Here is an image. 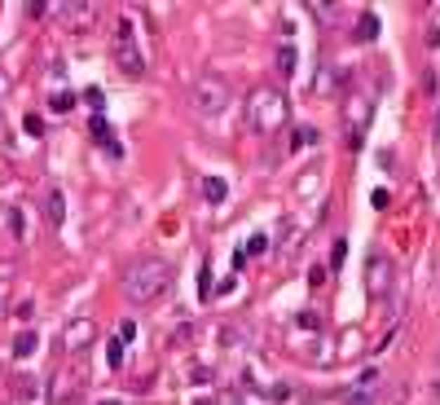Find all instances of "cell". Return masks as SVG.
I'll return each instance as SVG.
<instances>
[{
  "label": "cell",
  "instance_id": "1",
  "mask_svg": "<svg viewBox=\"0 0 440 405\" xmlns=\"http://www.w3.org/2000/svg\"><path fill=\"white\" fill-rule=\"evenodd\" d=\"M119 286H124V296L133 304H154V300H163L172 291V265L159 260V255H141V260H133L124 269Z\"/></svg>",
  "mask_w": 440,
  "mask_h": 405
},
{
  "label": "cell",
  "instance_id": "2",
  "mask_svg": "<svg viewBox=\"0 0 440 405\" xmlns=\"http://www.w3.org/2000/svg\"><path fill=\"white\" fill-rule=\"evenodd\" d=\"M286 119H291V102H286L282 88H273V84L251 88V97H247V124H251V133L273 137V133H282V128H286Z\"/></svg>",
  "mask_w": 440,
  "mask_h": 405
},
{
  "label": "cell",
  "instance_id": "3",
  "mask_svg": "<svg viewBox=\"0 0 440 405\" xmlns=\"http://www.w3.org/2000/svg\"><path fill=\"white\" fill-rule=\"evenodd\" d=\"M229 79H225L220 71H203V75H194L189 79V93H185V102L194 115H203V119H216L229 110Z\"/></svg>",
  "mask_w": 440,
  "mask_h": 405
},
{
  "label": "cell",
  "instance_id": "4",
  "mask_svg": "<svg viewBox=\"0 0 440 405\" xmlns=\"http://www.w3.org/2000/svg\"><path fill=\"white\" fill-rule=\"evenodd\" d=\"M110 58L128 79H141L145 75V53H141V40H137V27L133 18H119L115 22V36H110Z\"/></svg>",
  "mask_w": 440,
  "mask_h": 405
},
{
  "label": "cell",
  "instance_id": "5",
  "mask_svg": "<svg viewBox=\"0 0 440 405\" xmlns=\"http://www.w3.org/2000/svg\"><path fill=\"white\" fill-rule=\"evenodd\" d=\"M392 286H396V260L387 251H370V260H366V291H370V300H387V296H392Z\"/></svg>",
  "mask_w": 440,
  "mask_h": 405
},
{
  "label": "cell",
  "instance_id": "6",
  "mask_svg": "<svg viewBox=\"0 0 440 405\" xmlns=\"http://www.w3.org/2000/svg\"><path fill=\"white\" fill-rule=\"evenodd\" d=\"M97 339V326H93V317H75L67 331H62V348L67 352H84L88 344Z\"/></svg>",
  "mask_w": 440,
  "mask_h": 405
},
{
  "label": "cell",
  "instance_id": "7",
  "mask_svg": "<svg viewBox=\"0 0 440 405\" xmlns=\"http://www.w3.org/2000/svg\"><path fill=\"white\" fill-rule=\"evenodd\" d=\"M48 13H58V18H67L71 27H88L97 18L93 5H48Z\"/></svg>",
  "mask_w": 440,
  "mask_h": 405
},
{
  "label": "cell",
  "instance_id": "8",
  "mask_svg": "<svg viewBox=\"0 0 440 405\" xmlns=\"http://www.w3.org/2000/svg\"><path fill=\"white\" fill-rule=\"evenodd\" d=\"M18 401L22 405H48V387L40 379H18Z\"/></svg>",
  "mask_w": 440,
  "mask_h": 405
},
{
  "label": "cell",
  "instance_id": "9",
  "mask_svg": "<svg viewBox=\"0 0 440 405\" xmlns=\"http://www.w3.org/2000/svg\"><path fill=\"white\" fill-rule=\"evenodd\" d=\"M88 133H93V141L97 145H106L110 154H119V141H115V133H110V124L102 119V115H93V124H88Z\"/></svg>",
  "mask_w": 440,
  "mask_h": 405
},
{
  "label": "cell",
  "instance_id": "10",
  "mask_svg": "<svg viewBox=\"0 0 440 405\" xmlns=\"http://www.w3.org/2000/svg\"><path fill=\"white\" fill-rule=\"evenodd\" d=\"M44 216H48V225L67 220V199H62V190H48L44 194Z\"/></svg>",
  "mask_w": 440,
  "mask_h": 405
},
{
  "label": "cell",
  "instance_id": "11",
  "mask_svg": "<svg viewBox=\"0 0 440 405\" xmlns=\"http://www.w3.org/2000/svg\"><path fill=\"white\" fill-rule=\"evenodd\" d=\"M356 40H361V44H374V40H379V18H374L370 9L356 18Z\"/></svg>",
  "mask_w": 440,
  "mask_h": 405
},
{
  "label": "cell",
  "instance_id": "12",
  "mask_svg": "<svg viewBox=\"0 0 440 405\" xmlns=\"http://www.w3.org/2000/svg\"><path fill=\"white\" fill-rule=\"evenodd\" d=\"M225 194H229V185H225L220 176H203V199H207L211 207H220V203H225Z\"/></svg>",
  "mask_w": 440,
  "mask_h": 405
},
{
  "label": "cell",
  "instance_id": "13",
  "mask_svg": "<svg viewBox=\"0 0 440 405\" xmlns=\"http://www.w3.org/2000/svg\"><path fill=\"white\" fill-rule=\"evenodd\" d=\"M36 348H40L36 331H22L18 339H13V357H18V361H27V357H31V352H36Z\"/></svg>",
  "mask_w": 440,
  "mask_h": 405
},
{
  "label": "cell",
  "instance_id": "14",
  "mask_svg": "<svg viewBox=\"0 0 440 405\" xmlns=\"http://www.w3.org/2000/svg\"><path fill=\"white\" fill-rule=\"evenodd\" d=\"M295 62H300L295 58V44H278V71L282 75H295Z\"/></svg>",
  "mask_w": 440,
  "mask_h": 405
},
{
  "label": "cell",
  "instance_id": "15",
  "mask_svg": "<svg viewBox=\"0 0 440 405\" xmlns=\"http://www.w3.org/2000/svg\"><path fill=\"white\" fill-rule=\"evenodd\" d=\"M106 366H110V370L124 366V339H110V344H106Z\"/></svg>",
  "mask_w": 440,
  "mask_h": 405
},
{
  "label": "cell",
  "instance_id": "16",
  "mask_svg": "<svg viewBox=\"0 0 440 405\" xmlns=\"http://www.w3.org/2000/svg\"><path fill=\"white\" fill-rule=\"evenodd\" d=\"M265 251H269V238L265 234H251L247 247H242V255H265Z\"/></svg>",
  "mask_w": 440,
  "mask_h": 405
},
{
  "label": "cell",
  "instance_id": "17",
  "mask_svg": "<svg viewBox=\"0 0 440 405\" xmlns=\"http://www.w3.org/2000/svg\"><path fill=\"white\" fill-rule=\"evenodd\" d=\"M71 106H75V97H71V93H53V97H48V110H58V115H67Z\"/></svg>",
  "mask_w": 440,
  "mask_h": 405
},
{
  "label": "cell",
  "instance_id": "18",
  "mask_svg": "<svg viewBox=\"0 0 440 405\" xmlns=\"http://www.w3.org/2000/svg\"><path fill=\"white\" fill-rule=\"evenodd\" d=\"M374 387H379V370H366V375L352 383V392H374Z\"/></svg>",
  "mask_w": 440,
  "mask_h": 405
},
{
  "label": "cell",
  "instance_id": "19",
  "mask_svg": "<svg viewBox=\"0 0 440 405\" xmlns=\"http://www.w3.org/2000/svg\"><path fill=\"white\" fill-rule=\"evenodd\" d=\"M313 141H317L313 128H295V133H291V150H300V145H313Z\"/></svg>",
  "mask_w": 440,
  "mask_h": 405
},
{
  "label": "cell",
  "instance_id": "20",
  "mask_svg": "<svg viewBox=\"0 0 440 405\" xmlns=\"http://www.w3.org/2000/svg\"><path fill=\"white\" fill-rule=\"evenodd\" d=\"M203 405H247L238 392H220V397H211V401H203Z\"/></svg>",
  "mask_w": 440,
  "mask_h": 405
},
{
  "label": "cell",
  "instance_id": "21",
  "mask_svg": "<svg viewBox=\"0 0 440 405\" xmlns=\"http://www.w3.org/2000/svg\"><path fill=\"white\" fill-rule=\"evenodd\" d=\"M295 321H300V326H304V331H317V326H321V317H317L313 309H304V313H300Z\"/></svg>",
  "mask_w": 440,
  "mask_h": 405
},
{
  "label": "cell",
  "instance_id": "22",
  "mask_svg": "<svg viewBox=\"0 0 440 405\" xmlns=\"http://www.w3.org/2000/svg\"><path fill=\"white\" fill-rule=\"evenodd\" d=\"M22 128H27L31 137H40V133H44V119H40V115H27V119H22Z\"/></svg>",
  "mask_w": 440,
  "mask_h": 405
},
{
  "label": "cell",
  "instance_id": "23",
  "mask_svg": "<svg viewBox=\"0 0 440 405\" xmlns=\"http://www.w3.org/2000/svg\"><path fill=\"white\" fill-rule=\"evenodd\" d=\"M84 102H88L93 110H102V88H88V93H84Z\"/></svg>",
  "mask_w": 440,
  "mask_h": 405
},
{
  "label": "cell",
  "instance_id": "24",
  "mask_svg": "<svg viewBox=\"0 0 440 405\" xmlns=\"http://www.w3.org/2000/svg\"><path fill=\"white\" fill-rule=\"evenodd\" d=\"M348 405H374V392H352Z\"/></svg>",
  "mask_w": 440,
  "mask_h": 405
},
{
  "label": "cell",
  "instance_id": "25",
  "mask_svg": "<svg viewBox=\"0 0 440 405\" xmlns=\"http://www.w3.org/2000/svg\"><path fill=\"white\" fill-rule=\"evenodd\" d=\"M370 203H374V207H387L392 199H387V190H374V194H370Z\"/></svg>",
  "mask_w": 440,
  "mask_h": 405
},
{
  "label": "cell",
  "instance_id": "26",
  "mask_svg": "<svg viewBox=\"0 0 440 405\" xmlns=\"http://www.w3.org/2000/svg\"><path fill=\"white\" fill-rule=\"evenodd\" d=\"M427 48H440V27H427Z\"/></svg>",
  "mask_w": 440,
  "mask_h": 405
},
{
  "label": "cell",
  "instance_id": "27",
  "mask_svg": "<svg viewBox=\"0 0 440 405\" xmlns=\"http://www.w3.org/2000/svg\"><path fill=\"white\" fill-rule=\"evenodd\" d=\"M102 405H119V401H102Z\"/></svg>",
  "mask_w": 440,
  "mask_h": 405
}]
</instances>
